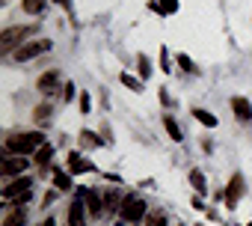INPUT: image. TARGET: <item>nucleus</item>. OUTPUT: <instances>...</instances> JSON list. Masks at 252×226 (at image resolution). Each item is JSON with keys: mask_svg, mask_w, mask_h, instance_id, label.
<instances>
[{"mask_svg": "<svg viewBox=\"0 0 252 226\" xmlns=\"http://www.w3.org/2000/svg\"><path fill=\"white\" fill-rule=\"evenodd\" d=\"M39 146H45V137L39 131H30V134H12L6 137L3 149L9 155H30V152H39Z\"/></svg>", "mask_w": 252, "mask_h": 226, "instance_id": "nucleus-1", "label": "nucleus"}, {"mask_svg": "<svg viewBox=\"0 0 252 226\" xmlns=\"http://www.w3.org/2000/svg\"><path fill=\"white\" fill-rule=\"evenodd\" d=\"M30 33H33V27H6L3 33H0V54H3V57H12V51L21 48Z\"/></svg>", "mask_w": 252, "mask_h": 226, "instance_id": "nucleus-2", "label": "nucleus"}, {"mask_svg": "<svg viewBox=\"0 0 252 226\" xmlns=\"http://www.w3.org/2000/svg\"><path fill=\"white\" fill-rule=\"evenodd\" d=\"M119 217H122L125 223H140L143 217H149V214H146V202H143L140 196H134V193L125 196V199H122V208H119Z\"/></svg>", "mask_w": 252, "mask_h": 226, "instance_id": "nucleus-3", "label": "nucleus"}, {"mask_svg": "<svg viewBox=\"0 0 252 226\" xmlns=\"http://www.w3.org/2000/svg\"><path fill=\"white\" fill-rule=\"evenodd\" d=\"M45 51H51V39H30V42H24L21 48H15V51H12V60L27 63V60H33V57L45 54Z\"/></svg>", "mask_w": 252, "mask_h": 226, "instance_id": "nucleus-4", "label": "nucleus"}, {"mask_svg": "<svg viewBox=\"0 0 252 226\" xmlns=\"http://www.w3.org/2000/svg\"><path fill=\"white\" fill-rule=\"evenodd\" d=\"M30 190H33V179H30V176H18V179H12V182L3 185V199L12 202V199H18V196H27Z\"/></svg>", "mask_w": 252, "mask_h": 226, "instance_id": "nucleus-5", "label": "nucleus"}, {"mask_svg": "<svg viewBox=\"0 0 252 226\" xmlns=\"http://www.w3.org/2000/svg\"><path fill=\"white\" fill-rule=\"evenodd\" d=\"M27 167H30V161H24V155H6L3 164H0V176L9 182L12 176H24Z\"/></svg>", "mask_w": 252, "mask_h": 226, "instance_id": "nucleus-6", "label": "nucleus"}, {"mask_svg": "<svg viewBox=\"0 0 252 226\" xmlns=\"http://www.w3.org/2000/svg\"><path fill=\"white\" fill-rule=\"evenodd\" d=\"M243 196V176L240 173H234L231 179H228V188H225V205L228 208H237V199Z\"/></svg>", "mask_w": 252, "mask_h": 226, "instance_id": "nucleus-7", "label": "nucleus"}, {"mask_svg": "<svg viewBox=\"0 0 252 226\" xmlns=\"http://www.w3.org/2000/svg\"><path fill=\"white\" fill-rule=\"evenodd\" d=\"M36 89H39L42 95H54V92L60 89V72H45V75L39 77Z\"/></svg>", "mask_w": 252, "mask_h": 226, "instance_id": "nucleus-8", "label": "nucleus"}, {"mask_svg": "<svg viewBox=\"0 0 252 226\" xmlns=\"http://www.w3.org/2000/svg\"><path fill=\"white\" fill-rule=\"evenodd\" d=\"M95 167L83 158V155H77V152H68V173L71 176H83V173H92Z\"/></svg>", "mask_w": 252, "mask_h": 226, "instance_id": "nucleus-9", "label": "nucleus"}, {"mask_svg": "<svg viewBox=\"0 0 252 226\" xmlns=\"http://www.w3.org/2000/svg\"><path fill=\"white\" fill-rule=\"evenodd\" d=\"M231 110H234V116H237V119H243V122H252V104H249V98H243V95H234V98H231Z\"/></svg>", "mask_w": 252, "mask_h": 226, "instance_id": "nucleus-10", "label": "nucleus"}, {"mask_svg": "<svg viewBox=\"0 0 252 226\" xmlns=\"http://www.w3.org/2000/svg\"><path fill=\"white\" fill-rule=\"evenodd\" d=\"M83 196H86V211H89L92 217H101V214H104V199H101L95 190H86Z\"/></svg>", "mask_w": 252, "mask_h": 226, "instance_id": "nucleus-11", "label": "nucleus"}, {"mask_svg": "<svg viewBox=\"0 0 252 226\" xmlns=\"http://www.w3.org/2000/svg\"><path fill=\"white\" fill-rule=\"evenodd\" d=\"M24 223H27V211L12 205V208L6 211V217H3V223H0V226H24Z\"/></svg>", "mask_w": 252, "mask_h": 226, "instance_id": "nucleus-12", "label": "nucleus"}, {"mask_svg": "<svg viewBox=\"0 0 252 226\" xmlns=\"http://www.w3.org/2000/svg\"><path fill=\"white\" fill-rule=\"evenodd\" d=\"M83 202H71L68 208V226H86V217H83Z\"/></svg>", "mask_w": 252, "mask_h": 226, "instance_id": "nucleus-13", "label": "nucleus"}, {"mask_svg": "<svg viewBox=\"0 0 252 226\" xmlns=\"http://www.w3.org/2000/svg\"><path fill=\"white\" fill-rule=\"evenodd\" d=\"M190 113H193V116H196L205 128H217V116H214V113H208V110H202V107H193Z\"/></svg>", "mask_w": 252, "mask_h": 226, "instance_id": "nucleus-14", "label": "nucleus"}, {"mask_svg": "<svg viewBox=\"0 0 252 226\" xmlns=\"http://www.w3.org/2000/svg\"><path fill=\"white\" fill-rule=\"evenodd\" d=\"M190 185H193V190H196L199 196H205L208 185H205V173H202V170H190Z\"/></svg>", "mask_w": 252, "mask_h": 226, "instance_id": "nucleus-15", "label": "nucleus"}, {"mask_svg": "<svg viewBox=\"0 0 252 226\" xmlns=\"http://www.w3.org/2000/svg\"><path fill=\"white\" fill-rule=\"evenodd\" d=\"M163 128H166V134L175 140V143H181L184 140V134H181V128H178V122L172 119V116H163Z\"/></svg>", "mask_w": 252, "mask_h": 226, "instance_id": "nucleus-16", "label": "nucleus"}, {"mask_svg": "<svg viewBox=\"0 0 252 226\" xmlns=\"http://www.w3.org/2000/svg\"><path fill=\"white\" fill-rule=\"evenodd\" d=\"M51 158H54V146H51V143H45V146H39V152H36V161H33V164L48 167V164H51Z\"/></svg>", "mask_w": 252, "mask_h": 226, "instance_id": "nucleus-17", "label": "nucleus"}, {"mask_svg": "<svg viewBox=\"0 0 252 226\" xmlns=\"http://www.w3.org/2000/svg\"><path fill=\"white\" fill-rule=\"evenodd\" d=\"M33 119H36L39 125H45V122L51 119V104H39V107L33 110Z\"/></svg>", "mask_w": 252, "mask_h": 226, "instance_id": "nucleus-18", "label": "nucleus"}, {"mask_svg": "<svg viewBox=\"0 0 252 226\" xmlns=\"http://www.w3.org/2000/svg\"><path fill=\"white\" fill-rule=\"evenodd\" d=\"M54 185H57V190H71V179H68L63 170L54 173Z\"/></svg>", "mask_w": 252, "mask_h": 226, "instance_id": "nucleus-19", "label": "nucleus"}, {"mask_svg": "<svg viewBox=\"0 0 252 226\" xmlns=\"http://www.w3.org/2000/svg\"><path fill=\"white\" fill-rule=\"evenodd\" d=\"M104 211H119V193H116V190H107V196H104Z\"/></svg>", "mask_w": 252, "mask_h": 226, "instance_id": "nucleus-20", "label": "nucleus"}, {"mask_svg": "<svg viewBox=\"0 0 252 226\" xmlns=\"http://www.w3.org/2000/svg\"><path fill=\"white\" fill-rule=\"evenodd\" d=\"M45 9V0H24V12H30V15H39Z\"/></svg>", "mask_w": 252, "mask_h": 226, "instance_id": "nucleus-21", "label": "nucleus"}, {"mask_svg": "<svg viewBox=\"0 0 252 226\" xmlns=\"http://www.w3.org/2000/svg\"><path fill=\"white\" fill-rule=\"evenodd\" d=\"M122 83L128 86V89H134V92H143V83L137 77H131V75H122Z\"/></svg>", "mask_w": 252, "mask_h": 226, "instance_id": "nucleus-22", "label": "nucleus"}, {"mask_svg": "<svg viewBox=\"0 0 252 226\" xmlns=\"http://www.w3.org/2000/svg\"><path fill=\"white\" fill-rule=\"evenodd\" d=\"M158 6H160V12H178V0H158Z\"/></svg>", "mask_w": 252, "mask_h": 226, "instance_id": "nucleus-23", "label": "nucleus"}, {"mask_svg": "<svg viewBox=\"0 0 252 226\" xmlns=\"http://www.w3.org/2000/svg\"><path fill=\"white\" fill-rule=\"evenodd\" d=\"M146 226H166V214H160V211L158 214H149L146 217Z\"/></svg>", "mask_w": 252, "mask_h": 226, "instance_id": "nucleus-24", "label": "nucleus"}, {"mask_svg": "<svg viewBox=\"0 0 252 226\" xmlns=\"http://www.w3.org/2000/svg\"><path fill=\"white\" fill-rule=\"evenodd\" d=\"M178 66H181L184 72H196V63H193L187 54H178Z\"/></svg>", "mask_w": 252, "mask_h": 226, "instance_id": "nucleus-25", "label": "nucleus"}, {"mask_svg": "<svg viewBox=\"0 0 252 226\" xmlns=\"http://www.w3.org/2000/svg\"><path fill=\"white\" fill-rule=\"evenodd\" d=\"M140 75H143V80L152 75V63H149V57H146V54L140 57Z\"/></svg>", "mask_w": 252, "mask_h": 226, "instance_id": "nucleus-26", "label": "nucleus"}, {"mask_svg": "<svg viewBox=\"0 0 252 226\" xmlns=\"http://www.w3.org/2000/svg\"><path fill=\"white\" fill-rule=\"evenodd\" d=\"M80 140H83L86 146H98V143H101V140L95 137V131H80Z\"/></svg>", "mask_w": 252, "mask_h": 226, "instance_id": "nucleus-27", "label": "nucleus"}, {"mask_svg": "<svg viewBox=\"0 0 252 226\" xmlns=\"http://www.w3.org/2000/svg\"><path fill=\"white\" fill-rule=\"evenodd\" d=\"M160 69H163V72L172 69V66H169V54H166V48H160Z\"/></svg>", "mask_w": 252, "mask_h": 226, "instance_id": "nucleus-28", "label": "nucleus"}, {"mask_svg": "<svg viewBox=\"0 0 252 226\" xmlns=\"http://www.w3.org/2000/svg\"><path fill=\"white\" fill-rule=\"evenodd\" d=\"M89 107H92V104H89V95L83 92V95H80V113H89Z\"/></svg>", "mask_w": 252, "mask_h": 226, "instance_id": "nucleus-29", "label": "nucleus"}, {"mask_svg": "<svg viewBox=\"0 0 252 226\" xmlns=\"http://www.w3.org/2000/svg\"><path fill=\"white\" fill-rule=\"evenodd\" d=\"M63 89H65V92H63V95H65V101H71V98H74V83H65Z\"/></svg>", "mask_w": 252, "mask_h": 226, "instance_id": "nucleus-30", "label": "nucleus"}, {"mask_svg": "<svg viewBox=\"0 0 252 226\" xmlns=\"http://www.w3.org/2000/svg\"><path fill=\"white\" fill-rule=\"evenodd\" d=\"M54 3H60L63 9H68V6H71V0H54Z\"/></svg>", "mask_w": 252, "mask_h": 226, "instance_id": "nucleus-31", "label": "nucleus"}, {"mask_svg": "<svg viewBox=\"0 0 252 226\" xmlns=\"http://www.w3.org/2000/svg\"><path fill=\"white\" fill-rule=\"evenodd\" d=\"M246 226H252V220H249V223H246Z\"/></svg>", "mask_w": 252, "mask_h": 226, "instance_id": "nucleus-32", "label": "nucleus"}, {"mask_svg": "<svg viewBox=\"0 0 252 226\" xmlns=\"http://www.w3.org/2000/svg\"><path fill=\"white\" fill-rule=\"evenodd\" d=\"M196 226H202V223H196Z\"/></svg>", "mask_w": 252, "mask_h": 226, "instance_id": "nucleus-33", "label": "nucleus"}]
</instances>
